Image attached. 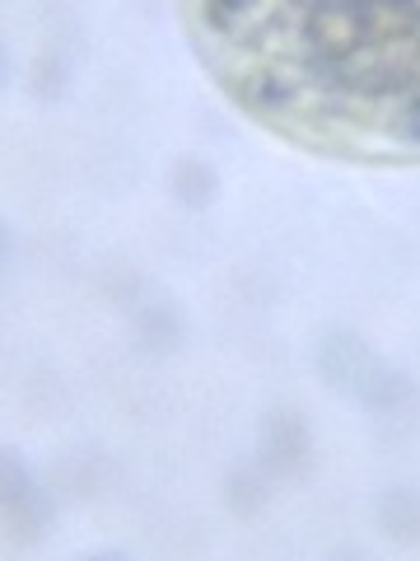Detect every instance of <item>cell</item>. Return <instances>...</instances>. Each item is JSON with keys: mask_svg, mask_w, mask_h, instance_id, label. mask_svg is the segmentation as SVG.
<instances>
[{"mask_svg": "<svg viewBox=\"0 0 420 561\" xmlns=\"http://www.w3.org/2000/svg\"><path fill=\"white\" fill-rule=\"evenodd\" d=\"M178 197L183 202H191V206H201L206 197H210V169L206 164H183L178 169Z\"/></svg>", "mask_w": 420, "mask_h": 561, "instance_id": "6da1fadb", "label": "cell"}, {"mask_svg": "<svg viewBox=\"0 0 420 561\" xmlns=\"http://www.w3.org/2000/svg\"><path fill=\"white\" fill-rule=\"evenodd\" d=\"M393 117H397V136L407 140V146H420V94L401 113H393Z\"/></svg>", "mask_w": 420, "mask_h": 561, "instance_id": "7a4b0ae2", "label": "cell"}]
</instances>
